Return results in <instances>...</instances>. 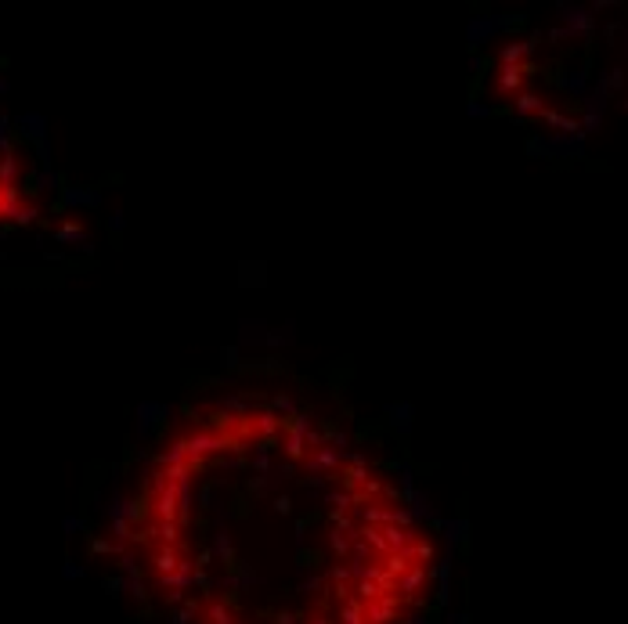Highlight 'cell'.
I'll return each mask as SVG.
<instances>
[{
  "label": "cell",
  "mask_w": 628,
  "mask_h": 624,
  "mask_svg": "<svg viewBox=\"0 0 628 624\" xmlns=\"http://www.w3.org/2000/svg\"><path fill=\"white\" fill-rule=\"evenodd\" d=\"M19 213V184L0 177V217H11Z\"/></svg>",
  "instance_id": "cell-1"
}]
</instances>
